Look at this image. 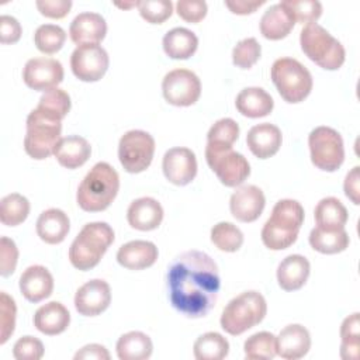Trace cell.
<instances>
[{
	"label": "cell",
	"instance_id": "cell-9",
	"mask_svg": "<svg viewBox=\"0 0 360 360\" xmlns=\"http://www.w3.org/2000/svg\"><path fill=\"white\" fill-rule=\"evenodd\" d=\"M311 162L323 172H336L345 160L340 134L330 127H316L308 135Z\"/></svg>",
	"mask_w": 360,
	"mask_h": 360
},
{
	"label": "cell",
	"instance_id": "cell-35",
	"mask_svg": "<svg viewBox=\"0 0 360 360\" xmlns=\"http://www.w3.org/2000/svg\"><path fill=\"white\" fill-rule=\"evenodd\" d=\"M360 314L354 312L343 319L340 325V357L357 360L360 354Z\"/></svg>",
	"mask_w": 360,
	"mask_h": 360
},
{
	"label": "cell",
	"instance_id": "cell-44",
	"mask_svg": "<svg viewBox=\"0 0 360 360\" xmlns=\"http://www.w3.org/2000/svg\"><path fill=\"white\" fill-rule=\"evenodd\" d=\"M136 7L141 17L150 24H162L173 13V3L170 0H139Z\"/></svg>",
	"mask_w": 360,
	"mask_h": 360
},
{
	"label": "cell",
	"instance_id": "cell-32",
	"mask_svg": "<svg viewBox=\"0 0 360 360\" xmlns=\"http://www.w3.org/2000/svg\"><path fill=\"white\" fill-rule=\"evenodd\" d=\"M115 349L120 360H146L152 356L153 343L146 333L131 330L120 336Z\"/></svg>",
	"mask_w": 360,
	"mask_h": 360
},
{
	"label": "cell",
	"instance_id": "cell-23",
	"mask_svg": "<svg viewBox=\"0 0 360 360\" xmlns=\"http://www.w3.org/2000/svg\"><path fill=\"white\" fill-rule=\"evenodd\" d=\"M158 256L159 252L153 242L131 240L120 246L117 252V262L128 270H143L153 266Z\"/></svg>",
	"mask_w": 360,
	"mask_h": 360
},
{
	"label": "cell",
	"instance_id": "cell-5",
	"mask_svg": "<svg viewBox=\"0 0 360 360\" xmlns=\"http://www.w3.org/2000/svg\"><path fill=\"white\" fill-rule=\"evenodd\" d=\"M267 314V304L264 297L257 291H245L232 298L221 314V328L238 336L260 323Z\"/></svg>",
	"mask_w": 360,
	"mask_h": 360
},
{
	"label": "cell",
	"instance_id": "cell-13",
	"mask_svg": "<svg viewBox=\"0 0 360 360\" xmlns=\"http://www.w3.org/2000/svg\"><path fill=\"white\" fill-rule=\"evenodd\" d=\"M108 65V53L101 45H80L70 56L72 72L82 82H98Z\"/></svg>",
	"mask_w": 360,
	"mask_h": 360
},
{
	"label": "cell",
	"instance_id": "cell-19",
	"mask_svg": "<svg viewBox=\"0 0 360 360\" xmlns=\"http://www.w3.org/2000/svg\"><path fill=\"white\" fill-rule=\"evenodd\" d=\"M311 349V335L308 329L300 323H291L283 328L276 338L277 356L285 360H297L304 357Z\"/></svg>",
	"mask_w": 360,
	"mask_h": 360
},
{
	"label": "cell",
	"instance_id": "cell-27",
	"mask_svg": "<svg viewBox=\"0 0 360 360\" xmlns=\"http://www.w3.org/2000/svg\"><path fill=\"white\" fill-rule=\"evenodd\" d=\"M53 155L60 166L66 169H77L89 160L91 146L83 136L69 135L59 141Z\"/></svg>",
	"mask_w": 360,
	"mask_h": 360
},
{
	"label": "cell",
	"instance_id": "cell-15",
	"mask_svg": "<svg viewBox=\"0 0 360 360\" xmlns=\"http://www.w3.org/2000/svg\"><path fill=\"white\" fill-rule=\"evenodd\" d=\"M162 169L165 177L176 186H187L197 176V159L191 149L177 146L163 155Z\"/></svg>",
	"mask_w": 360,
	"mask_h": 360
},
{
	"label": "cell",
	"instance_id": "cell-10",
	"mask_svg": "<svg viewBox=\"0 0 360 360\" xmlns=\"http://www.w3.org/2000/svg\"><path fill=\"white\" fill-rule=\"evenodd\" d=\"M155 155L153 136L142 129L125 132L118 143V159L128 173H141L146 170Z\"/></svg>",
	"mask_w": 360,
	"mask_h": 360
},
{
	"label": "cell",
	"instance_id": "cell-22",
	"mask_svg": "<svg viewBox=\"0 0 360 360\" xmlns=\"http://www.w3.org/2000/svg\"><path fill=\"white\" fill-rule=\"evenodd\" d=\"M127 221L131 228L138 231H153L163 221V208L152 197L134 200L127 210Z\"/></svg>",
	"mask_w": 360,
	"mask_h": 360
},
{
	"label": "cell",
	"instance_id": "cell-18",
	"mask_svg": "<svg viewBox=\"0 0 360 360\" xmlns=\"http://www.w3.org/2000/svg\"><path fill=\"white\" fill-rule=\"evenodd\" d=\"M107 34V22L98 13L77 14L69 27L70 39L77 45H98Z\"/></svg>",
	"mask_w": 360,
	"mask_h": 360
},
{
	"label": "cell",
	"instance_id": "cell-14",
	"mask_svg": "<svg viewBox=\"0 0 360 360\" xmlns=\"http://www.w3.org/2000/svg\"><path fill=\"white\" fill-rule=\"evenodd\" d=\"M63 66L53 58H32L22 70L24 83L37 91H48L62 83Z\"/></svg>",
	"mask_w": 360,
	"mask_h": 360
},
{
	"label": "cell",
	"instance_id": "cell-51",
	"mask_svg": "<svg viewBox=\"0 0 360 360\" xmlns=\"http://www.w3.org/2000/svg\"><path fill=\"white\" fill-rule=\"evenodd\" d=\"M343 190L346 197L354 204L359 205L360 204V167L354 166L345 179L343 183Z\"/></svg>",
	"mask_w": 360,
	"mask_h": 360
},
{
	"label": "cell",
	"instance_id": "cell-42",
	"mask_svg": "<svg viewBox=\"0 0 360 360\" xmlns=\"http://www.w3.org/2000/svg\"><path fill=\"white\" fill-rule=\"evenodd\" d=\"M211 242L219 250L232 253L243 245V233L232 222H218L211 229Z\"/></svg>",
	"mask_w": 360,
	"mask_h": 360
},
{
	"label": "cell",
	"instance_id": "cell-28",
	"mask_svg": "<svg viewBox=\"0 0 360 360\" xmlns=\"http://www.w3.org/2000/svg\"><path fill=\"white\" fill-rule=\"evenodd\" d=\"M235 105L242 115L248 118H260L273 111L274 101L264 89L246 87L236 96Z\"/></svg>",
	"mask_w": 360,
	"mask_h": 360
},
{
	"label": "cell",
	"instance_id": "cell-46",
	"mask_svg": "<svg viewBox=\"0 0 360 360\" xmlns=\"http://www.w3.org/2000/svg\"><path fill=\"white\" fill-rule=\"evenodd\" d=\"M13 356L17 360H39L44 356V345L34 336H22L14 343Z\"/></svg>",
	"mask_w": 360,
	"mask_h": 360
},
{
	"label": "cell",
	"instance_id": "cell-54",
	"mask_svg": "<svg viewBox=\"0 0 360 360\" xmlns=\"http://www.w3.org/2000/svg\"><path fill=\"white\" fill-rule=\"evenodd\" d=\"M115 6L121 7V8H129V7H136V1H132V3H114Z\"/></svg>",
	"mask_w": 360,
	"mask_h": 360
},
{
	"label": "cell",
	"instance_id": "cell-50",
	"mask_svg": "<svg viewBox=\"0 0 360 360\" xmlns=\"http://www.w3.org/2000/svg\"><path fill=\"white\" fill-rule=\"evenodd\" d=\"M22 28L17 18L3 14L0 17V42L1 44H15L21 38Z\"/></svg>",
	"mask_w": 360,
	"mask_h": 360
},
{
	"label": "cell",
	"instance_id": "cell-3",
	"mask_svg": "<svg viewBox=\"0 0 360 360\" xmlns=\"http://www.w3.org/2000/svg\"><path fill=\"white\" fill-rule=\"evenodd\" d=\"M304 217V207L297 200L284 198L277 201L262 229L263 245L270 250L290 248L297 240Z\"/></svg>",
	"mask_w": 360,
	"mask_h": 360
},
{
	"label": "cell",
	"instance_id": "cell-20",
	"mask_svg": "<svg viewBox=\"0 0 360 360\" xmlns=\"http://www.w3.org/2000/svg\"><path fill=\"white\" fill-rule=\"evenodd\" d=\"M281 142L283 135L280 128L270 122L253 125L246 135L249 150L259 159H269L274 156L278 152Z\"/></svg>",
	"mask_w": 360,
	"mask_h": 360
},
{
	"label": "cell",
	"instance_id": "cell-16",
	"mask_svg": "<svg viewBox=\"0 0 360 360\" xmlns=\"http://www.w3.org/2000/svg\"><path fill=\"white\" fill-rule=\"evenodd\" d=\"M111 302V288L107 281L94 278L84 283L75 294V308L83 316H97Z\"/></svg>",
	"mask_w": 360,
	"mask_h": 360
},
{
	"label": "cell",
	"instance_id": "cell-8",
	"mask_svg": "<svg viewBox=\"0 0 360 360\" xmlns=\"http://www.w3.org/2000/svg\"><path fill=\"white\" fill-rule=\"evenodd\" d=\"M62 132V121L34 108L27 117V134L24 138L25 153L42 160L55 153Z\"/></svg>",
	"mask_w": 360,
	"mask_h": 360
},
{
	"label": "cell",
	"instance_id": "cell-2",
	"mask_svg": "<svg viewBox=\"0 0 360 360\" xmlns=\"http://www.w3.org/2000/svg\"><path fill=\"white\" fill-rule=\"evenodd\" d=\"M120 190V176L107 162L96 163L79 184L76 193L77 205L87 212L107 210Z\"/></svg>",
	"mask_w": 360,
	"mask_h": 360
},
{
	"label": "cell",
	"instance_id": "cell-31",
	"mask_svg": "<svg viewBox=\"0 0 360 360\" xmlns=\"http://www.w3.org/2000/svg\"><path fill=\"white\" fill-rule=\"evenodd\" d=\"M309 245L314 250L323 255H335L347 249L350 239L345 228L328 229L315 226L308 236Z\"/></svg>",
	"mask_w": 360,
	"mask_h": 360
},
{
	"label": "cell",
	"instance_id": "cell-11",
	"mask_svg": "<svg viewBox=\"0 0 360 360\" xmlns=\"http://www.w3.org/2000/svg\"><path fill=\"white\" fill-rule=\"evenodd\" d=\"M205 160L219 181L226 187L240 186L250 174L248 159L231 149H212L205 146Z\"/></svg>",
	"mask_w": 360,
	"mask_h": 360
},
{
	"label": "cell",
	"instance_id": "cell-1",
	"mask_svg": "<svg viewBox=\"0 0 360 360\" xmlns=\"http://www.w3.org/2000/svg\"><path fill=\"white\" fill-rule=\"evenodd\" d=\"M172 307L187 318H202L215 305L221 288L218 266L200 250L180 253L167 269Z\"/></svg>",
	"mask_w": 360,
	"mask_h": 360
},
{
	"label": "cell",
	"instance_id": "cell-24",
	"mask_svg": "<svg viewBox=\"0 0 360 360\" xmlns=\"http://www.w3.org/2000/svg\"><path fill=\"white\" fill-rule=\"evenodd\" d=\"M70 229V221L65 211L48 208L37 219V235L48 245H58L65 240Z\"/></svg>",
	"mask_w": 360,
	"mask_h": 360
},
{
	"label": "cell",
	"instance_id": "cell-21",
	"mask_svg": "<svg viewBox=\"0 0 360 360\" xmlns=\"http://www.w3.org/2000/svg\"><path fill=\"white\" fill-rule=\"evenodd\" d=\"M20 291L30 302H41L53 291V277L49 270L41 264L27 267L20 277Z\"/></svg>",
	"mask_w": 360,
	"mask_h": 360
},
{
	"label": "cell",
	"instance_id": "cell-34",
	"mask_svg": "<svg viewBox=\"0 0 360 360\" xmlns=\"http://www.w3.org/2000/svg\"><path fill=\"white\" fill-rule=\"evenodd\" d=\"M193 353L197 360H222L229 353V342L218 332H207L197 338Z\"/></svg>",
	"mask_w": 360,
	"mask_h": 360
},
{
	"label": "cell",
	"instance_id": "cell-53",
	"mask_svg": "<svg viewBox=\"0 0 360 360\" xmlns=\"http://www.w3.org/2000/svg\"><path fill=\"white\" fill-rule=\"evenodd\" d=\"M262 4H264V0L260 1H246V0H226L225 6L233 13V14H239V15H246V14H252L255 13Z\"/></svg>",
	"mask_w": 360,
	"mask_h": 360
},
{
	"label": "cell",
	"instance_id": "cell-43",
	"mask_svg": "<svg viewBox=\"0 0 360 360\" xmlns=\"http://www.w3.org/2000/svg\"><path fill=\"white\" fill-rule=\"evenodd\" d=\"M262 55V46L256 38H245L232 49V62L236 68L250 69Z\"/></svg>",
	"mask_w": 360,
	"mask_h": 360
},
{
	"label": "cell",
	"instance_id": "cell-40",
	"mask_svg": "<svg viewBox=\"0 0 360 360\" xmlns=\"http://www.w3.org/2000/svg\"><path fill=\"white\" fill-rule=\"evenodd\" d=\"M66 41V32L62 27L55 24H42L35 30L34 42L39 52L52 55L62 49Z\"/></svg>",
	"mask_w": 360,
	"mask_h": 360
},
{
	"label": "cell",
	"instance_id": "cell-36",
	"mask_svg": "<svg viewBox=\"0 0 360 360\" xmlns=\"http://www.w3.org/2000/svg\"><path fill=\"white\" fill-rule=\"evenodd\" d=\"M30 208V201L24 195L7 194L0 201V221L6 226H17L27 219Z\"/></svg>",
	"mask_w": 360,
	"mask_h": 360
},
{
	"label": "cell",
	"instance_id": "cell-17",
	"mask_svg": "<svg viewBox=\"0 0 360 360\" xmlns=\"http://www.w3.org/2000/svg\"><path fill=\"white\" fill-rule=\"evenodd\" d=\"M264 205L266 198L263 191L253 184L240 186L229 200L231 214L240 222L256 221L262 215Z\"/></svg>",
	"mask_w": 360,
	"mask_h": 360
},
{
	"label": "cell",
	"instance_id": "cell-29",
	"mask_svg": "<svg viewBox=\"0 0 360 360\" xmlns=\"http://www.w3.org/2000/svg\"><path fill=\"white\" fill-rule=\"evenodd\" d=\"M165 53L172 59H188L198 48L197 35L184 27H176L167 31L162 41Z\"/></svg>",
	"mask_w": 360,
	"mask_h": 360
},
{
	"label": "cell",
	"instance_id": "cell-7",
	"mask_svg": "<svg viewBox=\"0 0 360 360\" xmlns=\"http://www.w3.org/2000/svg\"><path fill=\"white\" fill-rule=\"evenodd\" d=\"M270 75L278 94L291 104L304 101L314 86L311 72L292 58L276 59Z\"/></svg>",
	"mask_w": 360,
	"mask_h": 360
},
{
	"label": "cell",
	"instance_id": "cell-49",
	"mask_svg": "<svg viewBox=\"0 0 360 360\" xmlns=\"http://www.w3.org/2000/svg\"><path fill=\"white\" fill-rule=\"evenodd\" d=\"M38 11L48 18H63L69 14L72 8L70 0H37L35 3Z\"/></svg>",
	"mask_w": 360,
	"mask_h": 360
},
{
	"label": "cell",
	"instance_id": "cell-39",
	"mask_svg": "<svg viewBox=\"0 0 360 360\" xmlns=\"http://www.w3.org/2000/svg\"><path fill=\"white\" fill-rule=\"evenodd\" d=\"M280 4L294 22L315 24L322 15V4L318 0H283Z\"/></svg>",
	"mask_w": 360,
	"mask_h": 360
},
{
	"label": "cell",
	"instance_id": "cell-52",
	"mask_svg": "<svg viewBox=\"0 0 360 360\" xmlns=\"http://www.w3.org/2000/svg\"><path fill=\"white\" fill-rule=\"evenodd\" d=\"M75 360H110V353L108 350L98 345V343H91L83 346L79 352H76Z\"/></svg>",
	"mask_w": 360,
	"mask_h": 360
},
{
	"label": "cell",
	"instance_id": "cell-6",
	"mask_svg": "<svg viewBox=\"0 0 360 360\" xmlns=\"http://www.w3.org/2000/svg\"><path fill=\"white\" fill-rule=\"evenodd\" d=\"M300 45L308 59L325 70H338L345 63L343 45L316 22L301 30Z\"/></svg>",
	"mask_w": 360,
	"mask_h": 360
},
{
	"label": "cell",
	"instance_id": "cell-25",
	"mask_svg": "<svg viewBox=\"0 0 360 360\" xmlns=\"http://www.w3.org/2000/svg\"><path fill=\"white\" fill-rule=\"evenodd\" d=\"M311 264L301 255H290L284 257L277 267V283L284 291H297L307 283Z\"/></svg>",
	"mask_w": 360,
	"mask_h": 360
},
{
	"label": "cell",
	"instance_id": "cell-47",
	"mask_svg": "<svg viewBox=\"0 0 360 360\" xmlns=\"http://www.w3.org/2000/svg\"><path fill=\"white\" fill-rule=\"evenodd\" d=\"M18 262V249L15 242L7 236L0 239V274L8 277L14 273Z\"/></svg>",
	"mask_w": 360,
	"mask_h": 360
},
{
	"label": "cell",
	"instance_id": "cell-48",
	"mask_svg": "<svg viewBox=\"0 0 360 360\" xmlns=\"http://www.w3.org/2000/svg\"><path fill=\"white\" fill-rule=\"evenodd\" d=\"M207 3L202 0H179L176 11L187 22H200L207 15Z\"/></svg>",
	"mask_w": 360,
	"mask_h": 360
},
{
	"label": "cell",
	"instance_id": "cell-30",
	"mask_svg": "<svg viewBox=\"0 0 360 360\" xmlns=\"http://www.w3.org/2000/svg\"><path fill=\"white\" fill-rule=\"evenodd\" d=\"M294 21L280 3L270 6L260 18V32L266 39L278 41L285 38L294 28Z\"/></svg>",
	"mask_w": 360,
	"mask_h": 360
},
{
	"label": "cell",
	"instance_id": "cell-12",
	"mask_svg": "<svg viewBox=\"0 0 360 360\" xmlns=\"http://www.w3.org/2000/svg\"><path fill=\"white\" fill-rule=\"evenodd\" d=\"M162 93L165 100L176 107H188L198 101L201 96V82L198 76L188 69H173L162 80Z\"/></svg>",
	"mask_w": 360,
	"mask_h": 360
},
{
	"label": "cell",
	"instance_id": "cell-26",
	"mask_svg": "<svg viewBox=\"0 0 360 360\" xmlns=\"http://www.w3.org/2000/svg\"><path fill=\"white\" fill-rule=\"evenodd\" d=\"M69 323L70 314L68 308L58 301L44 304L34 314V326L41 333L48 336H55L65 332Z\"/></svg>",
	"mask_w": 360,
	"mask_h": 360
},
{
	"label": "cell",
	"instance_id": "cell-38",
	"mask_svg": "<svg viewBox=\"0 0 360 360\" xmlns=\"http://www.w3.org/2000/svg\"><path fill=\"white\" fill-rule=\"evenodd\" d=\"M248 360H271L277 356L276 336L271 332H257L249 336L243 345Z\"/></svg>",
	"mask_w": 360,
	"mask_h": 360
},
{
	"label": "cell",
	"instance_id": "cell-4",
	"mask_svg": "<svg viewBox=\"0 0 360 360\" xmlns=\"http://www.w3.org/2000/svg\"><path fill=\"white\" fill-rule=\"evenodd\" d=\"M114 238V231L107 222L86 224L69 248L70 264L82 271L96 267Z\"/></svg>",
	"mask_w": 360,
	"mask_h": 360
},
{
	"label": "cell",
	"instance_id": "cell-41",
	"mask_svg": "<svg viewBox=\"0 0 360 360\" xmlns=\"http://www.w3.org/2000/svg\"><path fill=\"white\" fill-rule=\"evenodd\" d=\"M70 105L72 103L69 94L65 90L55 87L48 91H44L37 105V110L62 121L70 111Z\"/></svg>",
	"mask_w": 360,
	"mask_h": 360
},
{
	"label": "cell",
	"instance_id": "cell-37",
	"mask_svg": "<svg viewBox=\"0 0 360 360\" xmlns=\"http://www.w3.org/2000/svg\"><path fill=\"white\" fill-rule=\"evenodd\" d=\"M239 138V125L232 118H221L207 134V146L212 149H231Z\"/></svg>",
	"mask_w": 360,
	"mask_h": 360
},
{
	"label": "cell",
	"instance_id": "cell-33",
	"mask_svg": "<svg viewBox=\"0 0 360 360\" xmlns=\"http://www.w3.org/2000/svg\"><path fill=\"white\" fill-rule=\"evenodd\" d=\"M314 218L316 226L338 229L345 228L349 215L346 207L342 204L340 200H338L336 197H325L316 204Z\"/></svg>",
	"mask_w": 360,
	"mask_h": 360
},
{
	"label": "cell",
	"instance_id": "cell-45",
	"mask_svg": "<svg viewBox=\"0 0 360 360\" xmlns=\"http://www.w3.org/2000/svg\"><path fill=\"white\" fill-rule=\"evenodd\" d=\"M17 307L13 297L6 291L0 292V345H4L15 329Z\"/></svg>",
	"mask_w": 360,
	"mask_h": 360
}]
</instances>
